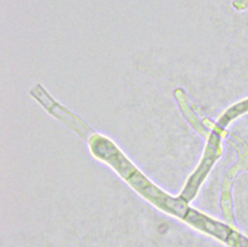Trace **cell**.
<instances>
[{
    "label": "cell",
    "instance_id": "obj_1",
    "mask_svg": "<svg viewBox=\"0 0 248 247\" xmlns=\"http://www.w3.org/2000/svg\"><path fill=\"white\" fill-rule=\"evenodd\" d=\"M127 180L135 190L158 208L180 218L186 215L189 208L183 200L171 198L164 193L137 170L127 178Z\"/></svg>",
    "mask_w": 248,
    "mask_h": 247
},
{
    "label": "cell",
    "instance_id": "obj_2",
    "mask_svg": "<svg viewBox=\"0 0 248 247\" xmlns=\"http://www.w3.org/2000/svg\"><path fill=\"white\" fill-rule=\"evenodd\" d=\"M87 139L92 154L96 158L108 163L125 179L136 170L132 163L108 138L93 132Z\"/></svg>",
    "mask_w": 248,
    "mask_h": 247
},
{
    "label": "cell",
    "instance_id": "obj_3",
    "mask_svg": "<svg viewBox=\"0 0 248 247\" xmlns=\"http://www.w3.org/2000/svg\"><path fill=\"white\" fill-rule=\"evenodd\" d=\"M30 95H32L50 114L59 119L62 123L78 133L79 136L88 138V136L93 132L92 129L88 127L87 124L84 123L78 116L64 106L57 103V101L48 94L41 83H37L30 90Z\"/></svg>",
    "mask_w": 248,
    "mask_h": 247
},
{
    "label": "cell",
    "instance_id": "obj_4",
    "mask_svg": "<svg viewBox=\"0 0 248 247\" xmlns=\"http://www.w3.org/2000/svg\"><path fill=\"white\" fill-rule=\"evenodd\" d=\"M185 217V221L190 225L194 226L198 230L209 233L216 238L232 244L236 232L232 231L230 227L225 226L194 209L189 208Z\"/></svg>",
    "mask_w": 248,
    "mask_h": 247
}]
</instances>
